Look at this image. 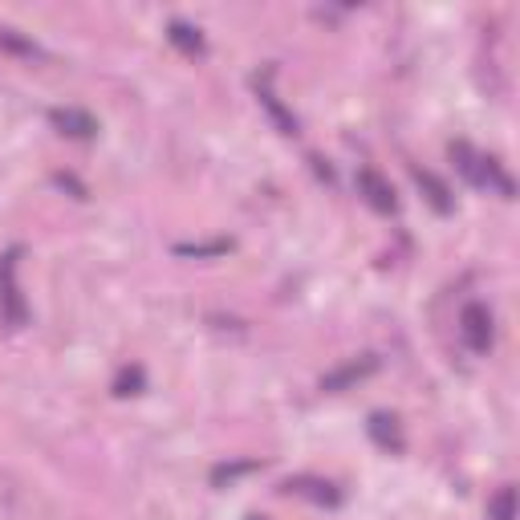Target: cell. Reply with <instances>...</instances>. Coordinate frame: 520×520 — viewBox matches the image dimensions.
Returning <instances> with one entry per match:
<instances>
[{"label": "cell", "mask_w": 520, "mask_h": 520, "mask_svg": "<svg viewBox=\"0 0 520 520\" xmlns=\"http://www.w3.org/2000/svg\"><path fill=\"white\" fill-rule=\"evenodd\" d=\"M451 163H455V171H460L472 187L500 191L504 200L512 195V179L500 171V163H496L492 155H484V151H476V147H468V143H451Z\"/></svg>", "instance_id": "1"}, {"label": "cell", "mask_w": 520, "mask_h": 520, "mask_svg": "<svg viewBox=\"0 0 520 520\" xmlns=\"http://www.w3.org/2000/svg\"><path fill=\"white\" fill-rule=\"evenodd\" d=\"M17 269H21V248L0 252V321L13 325V330H21V325L29 321V301L21 293Z\"/></svg>", "instance_id": "2"}, {"label": "cell", "mask_w": 520, "mask_h": 520, "mask_svg": "<svg viewBox=\"0 0 520 520\" xmlns=\"http://www.w3.org/2000/svg\"><path fill=\"white\" fill-rule=\"evenodd\" d=\"M460 334H464V342H468L472 354H488L492 350V313H488V305H480V301L464 305Z\"/></svg>", "instance_id": "3"}, {"label": "cell", "mask_w": 520, "mask_h": 520, "mask_svg": "<svg viewBox=\"0 0 520 520\" xmlns=\"http://www.w3.org/2000/svg\"><path fill=\"white\" fill-rule=\"evenodd\" d=\"M358 195L374 208V212H382V216H395L399 212V200H395V187H390L378 171H358Z\"/></svg>", "instance_id": "4"}, {"label": "cell", "mask_w": 520, "mask_h": 520, "mask_svg": "<svg viewBox=\"0 0 520 520\" xmlns=\"http://www.w3.org/2000/svg\"><path fill=\"white\" fill-rule=\"evenodd\" d=\"M289 496H305V500H313V504H321V508H338L342 504V492L330 484V480H317V476H293V480H285L281 484Z\"/></svg>", "instance_id": "5"}, {"label": "cell", "mask_w": 520, "mask_h": 520, "mask_svg": "<svg viewBox=\"0 0 520 520\" xmlns=\"http://www.w3.org/2000/svg\"><path fill=\"white\" fill-rule=\"evenodd\" d=\"M49 122L61 130V135H70V139H94V135H98L94 114H86V110H78V106H57V110L49 114Z\"/></svg>", "instance_id": "6"}, {"label": "cell", "mask_w": 520, "mask_h": 520, "mask_svg": "<svg viewBox=\"0 0 520 520\" xmlns=\"http://www.w3.org/2000/svg\"><path fill=\"white\" fill-rule=\"evenodd\" d=\"M370 439L382 447V451H403V427L395 415H386V411H374L370 415Z\"/></svg>", "instance_id": "7"}, {"label": "cell", "mask_w": 520, "mask_h": 520, "mask_svg": "<svg viewBox=\"0 0 520 520\" xmlns=\"http://www.w3.org/2000/svg\"><path fill=\"white\" fill-rule=\"evenodd\" d=\"M374 366H378V358H362V362H346V366H338L334 374H325L321 378V390H346L350 382H362L366 374H374Z\"/></svg>", "instance_id": "8"}, {"label": "cell", "mask_w": 520, "mask_h": 520, "mask_svg": "<svg viewBox=\"0 0 520 520\" xmlns=\"http://www.w3.org/2000/svg\"><path fill=\"white\" fill-rule=\"evenodd\" d=\"M269 74H273V70H269ZM269 74H265V82L256 78V94H260V106H265V110L273 114V122L281 126V135H297V118H293V114H289V110L281 106V98H277V94L269 90Z\"/></svg>", "instance_id": "9"}, {"label": "cell", "mask_w": 520, "mask_h": 520, "mask_svg": "<svg viewBox=\"0 0 520 520\" xmlns=\"http://www.w3.org/2000/svg\"><path fill=\"white\" fill-rule=\"evenodd\" d=\"M411 175H415V183L423 187V195H427V204H431V208H435L439 216H447V212H451V191H447V183H443L439 175L423 171V167H415Z\"/></svg>", "instance_id": "10"}, {"label": "cell", "mask_w": 520, "mask_h": 520, "mask_svg": "<svg viewBox=\"0 0 520 520\" xmlns=\"http://www.w3.org/2000/svg\"><path fill=\"white\" fill-rule=\"evenodd\" d=\"M167 41H171L175 49L191 53V57H200V53H204V37H200V29H191L187 21H171V25H167Z\"/></svg>", "instance_id": "11"}, {"label": "cell", "mask_w": 520, "mask_h": 520, "mask_svg": "<svg viewBox=\"0 0 520 520\" xmlns=\"http://www.w3.org/2000/svg\"><path fill=\"white\" fill-rule=\"evenodd\" d=\"M488 520H516V488L504 484L492 500H488Z\"/></svg>", "instance_id": "12"}, {"label": "cell", "mask_w": 520, "mask_h": 520, "mask_svg": "<svg viewBox=\"0 0 520 520\" xmlns=\"http://www.w3.org/2000/svg\"><path fill=\"white\" fill-rule=\"evenodd\" d=\"M139 386H143V370L139 366H126L118 378H114V395H139Z\"/></svg>", "instance_id": "13"}, {"label": "cell", "mask_w": 520, "mask_h": 520, "mask_svg": "<svg viewBox=\"0 0 520 520\" xmlns=\"http://www.w3.org/2000/svg\"><path fill=\"white\" fill-rule=\"evenodd\" d=\"M252 468H256V464H228V468H216L212 480L224 484V480H236V476H244V472H252Z\"/></svg>", "instance_id": "14"}, {"label": "cell", "mask_w": 520, "mask_h": 520, "mask_svg": "<svg viewBox=\"0 0 520 520\" xmlns=\"http://www.w3.org/2000/svg\"><path fill=\"white\" fill-rule=\"evenodd\" d=\"M224 248H228L224 240H216V244H179L183 256H204V252H224Z\"/></svg>", "instance_id": "15"}, {"label": "cell", "mask_w": 520, "mask_h": 520, "mask_svg": "<svg viewBox=\"0 0 520 520\" xmlns=\"http://www.w3.org/2000/svg\"><path fill=\"white\" fill-rule=\"evenodd\" d=\"M244 520H265V516H244Z\"/></svg>", "instance_id": "16"}]
</instances>
